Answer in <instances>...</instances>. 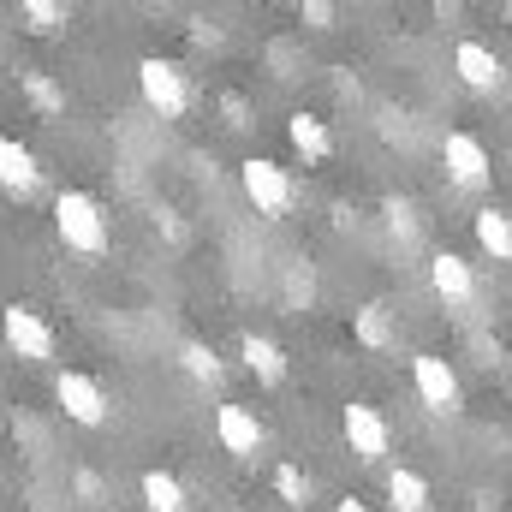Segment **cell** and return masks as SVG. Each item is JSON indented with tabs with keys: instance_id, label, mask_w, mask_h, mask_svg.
<instances>
[{
	"instance_id": "cell-21",
	"label": "cell",
	"mask_w": 512,
	"mask_h": 512,
	"mask_svg": "<svg viewBox=\"0 0 512 512\" xmlns=\"http://www.w3.org/2000/svg\"><path fill=\"white\" fill-rule=\"evenodd\" d=\"M24 90H30V102H36L42 114H66V90H60L48 72H24Z\"/></svg>"
},
{
	"instance_id": "cell-14",
	"label": "cell",
	"mask_w": 512,
	"mask_h": 512,
	"mask_svg": "<svg viewBox=\"0 0 512 512\" xmlns=\"http://www.w3.org/2000/svg\"><path fill=\"white\" fill-rule=\"evenodd\" d=\"M471 233H477V245H483V256H495V262H512V215L507 209H477L471 215Z\"/></svg>"
},
{
	"instance_id": "cell-10",
	"label": "cell",
	"mask_w": 512,
	"mask_h": 512,
	"mask_svg": "<svg viewBox=\"0 0 512 512\" xmlns=\"http://www.w3.org/2000/svg\"><path fill=\"white\" fill-rule=\"evenodd\" d=\"M453 72H459L471 90H483V96H495V90L507 84V66H501V54H495L489 42H477V36H465V42L453 48Z\"/></svg>"
},
{
	"instance_id": "cell-26",
	"label": "cell",
	"mask_w": 512,
	"mask_h": 512,
	"mask_svg": "<svg viewBox=\"0 0 512 512\" xmlns=\"http://www.w3.org/2000/svg\"><path fill=\"white\" fill-rule=\"evenodd\" d=\"M340 512H370V501H358V495H346V501H340Z\"/></svg>"
},
{
	"instance_id": "cell-7",
	"label": "cell",
	"mask_w": 512,
	"mask_h": 512,
	"mask_svg": "<svg viewBox=\"0 0 512 512\" xmlns=\"http://www.w3.org/2000/svg\"><path fill=\"white\" fill-rule=\"evenodd\" d=\"M340 429H346L352 453H358V459H370V465H382L387 453H393V429H387V417L376 411V405H364V399H352V405H346Z\"/></svg>"
},
{
	"instance_id": "cell-25",
	"label": "cell",
	"mask_w": 512,
	"mask_h": 512,
	"mask_svg": "<svg viewBox=\"0 0 512 512\" xmlns=\"http://www.w3.org/2000/svg\"><path fill=\"white\" fill-rule=\"evenodd\" d=\"M221 108H227V126H245V114H251L245 96H221Z\"/></svg>"
},
{
	"instance_id": "cell-3",
	"label": "cell",
	"mask_w": 512,
	"mask_h": 512,
	"mask_svg": "<svg viewBox=\"0 0 512 512\" xmlns=\"http://www.w3.org/2000/svg\"><path fill=\"white\" fill-rule=\"evenodd\" d=\"M137 90H143V102L161 114V120H185V108H191V78L173 66V60H143L137 66Z\"/></svg>"
},
{
	"instance_id": "cell-6",
	"label": "cell",
	"mask_w": 512,
	"mask_h": 512,
	"mask_svg": "<svg viewBox=\"0 0 512 512\" xmlns=\"http://www.w3.org/2000/svg\"><path fill=\"white\" fill-rule=\"evenodd\" d=\"M54 399H60V411H66L72 423H84V429H102V423H108V393H102L96 376H84V370H60Z\"/></svg>"
},
{
	"instance_id": "cell-20",
	"label": "cell",
	"mask_w": 512,
	"mask_h": 512,
	"mask_svg": "<svg viewBox=\"0 0 512 512\" xmlns=\"http://www.w3.org/2000/svg\"><path fill=\"white\" fill-rule=\"evenodd\" d=\"M274 495H280L292 512H304L310 507V477H304L298 465H274Z\"/></svg>"
},
{
	"instance_id": "cell-4",
	"label": "cell",
	"mask_w": 512,
	"mask_h": 512,
	"mask_svg": "<svg viewBox=\"0 0 512 512\" xmlns=\"http://www.w3.org/2000/svg\"><path fill=\"white\" fill-rule=\"evenodd\" d=\"M0 334H6V346H12L18 358H30V364H54V352H60V340H54V328L42 322L36 304H6V310H0Z\"/></svg>"
},
{
	"instance_id": "cell-11",
	"label": "cell",
	"mask_w": 512,
	"mask_h": 512,
	"mask_svg": "<svg viewBox=\"0 0 512 512\" xmlns=\"http://www.w3.org/2000/svg\"><path fill=\"white\" fill-rule=\"evenodd\" d=\"M215 435H221V447L233 459H256V447H262V423H256L251 405H221L215 411Z\"/></svg>"
},
{
	"instance_id": "cell-17",
	"label": "cell",
	"mask_w": 512,
	"mask_h": 512,
	"mask_svg": "<svg viewBox=\"0 0 512 512\" xmlns=\"http://www.w3.org/2000/svg\"><path fill=\"white\" fill-rule=\"evenodd\" d=\"M387 501H393V512H429V483L411 465H399V471H387Z\"/></svg>"
},
{
	"instance_id": "cell-22",
	"label": "cell",
	"mask_w": 512,
	"mask_h": 512,
	"mask_svg": "<svg viewBox=\"0 0 512 512\" xmlns=\"http://www.w3.org/2000/svg\"><path fill=\"white\" fill-rule=\"evenodd\" d=\"M24 18H30V30H60V24H66V6H54V0H24Z\"/></svg>"
},
{
	"instance_id": "cell-19",
	"label": "cell",
	"mask_w": 512,
	"mask_h": 512,
	"mask_svg": "<svg viewBox=\"0 0 512 512\" xmlns=\"http://www.w3.org/2000/svg\"><path fill=\"white\" fill-rule=\"evenodd\" d=\"M352 334H358V346H370V352H382L387 340H393V328H387L382 304H364V310L352 316Z\"/></svg>"
},
{
	"instance_id": "cell-18",
	"label": "cell",
	"mask_w": 512,
	"mask_h": 512,
	"mask_svg": "<svg viewBox=\"0 0 512 512\" xmlns=\"http://www.w3.org/2000/svg\"><path fill=\"white\" fill-rule=\"evenodd\" d=\"M179 364H185L191 382H221V370H227V364L215 358V346H203V340H185V346H179Z\"/></svg>"
},
{
	"instance_id": "cell-1",
	"label": "cell",
	"mask_w": 512,
	"mask_h": 512,
	"mask_svg": "<svg viewBox=\"0 0 512 512\" xmlns=\"http://www.w3.org/2000/svg\"><path fill=\"white\" fill-rule=\"evenodd\" d=\"M54 227H60L66 251H78V256L108 251V221H102V203L90 191H60L54 197Z\"/></svg>"
},
{
	"instance_id": "cell-24",
	"label": "cell",
	"mask_w": 512,
	"mask_h": 512,
	"mask_svg": "<svg viewBox=\"0 0 512 512\" xmlns=\"http://www.w3.org/2000/svg\"><path fill=\"white\" fill-rule=\"evenodd\" d=\"M72 489H78V495H84V501H90V507H102V495H108V489H102V477H96V471H78V477H72Z\"/></svg>"
},
{
	"instance_id": "cell-8",
	"label": "cell",
	"mask_w": 512,
	"mask_h": 512,
	"mask_svg": "<svg viewBox=\"0 0 512 512\" xmlns=\"http://www.w3.org/2000/svg\"><path fill=\"white\" fill-rule=\"evenodd\" d=\"M441 161H447V179H453L459 191H483V185H489V149H483V137H471V131H447Z\"/></svg>"
},
{
	"instance_id": "cell-2",
	"label": "cell",
	"mask_w": 512,
	"mask_h": 512,
	"mask_svg": "<svg viewBox=\"0 0 512 512\" xmlns=\"http://www.w3.org/2000/svg\"><path fill=\"white\" fill-rule=\"evenodd\" d=\"M239 179H245V197H251L256 215H268V221L292 215V203H298V185H292V173H286L280 161H268V155H251V161L239 167Z\"/></svg>"
},
{
	"instance_id": "cell-16",
	"label": "cell",
	"mask_w": 512,
	"mask_h": 512,
	"mask_svg": "<svg viewBox=\"0 0 512 512\" xmlns=\"http://www.w3.org/2000/svg\"><path fill=\"white\" fill-rule=\"evenodd\" d=\"M137 495H143L149 512H191V495H185V483H179L173 471H143Z\"/></svg>"
},
{
	"instance_id": "cell-9",
	"label": "cell",
	"mask_w": 512,
	"mask_h": 512,
	"mask_svg": "<svg viewBox=\"0 0 512 512\" xmlns=\"http://www.w3.org/2000/svg\"><path fill=\"white\" fill-rule=\"evenodd\" d=\"M429 286H435V298H441L447 310L477 304V274H471V262H465L459 251H435L429 256Z\"/></svg>"
},
{
	"instance_id": "cell-5",
	"label": "cell",
	"mask_w": 512,
	"mask_h": 512,
	"mask_svg": "<svg viewBox=\"0 0 512 512\" xmlns=\"http://www.w3.org/2000/svg\"><path fill=\"white\" fill-rule=\"evenodd\" d=\"M411 387H417V399L435 411V417H459V405H465V393H459V376H453V364L447 358H435V352H423V358H411Z\"/></svg>"
},
{
	"instance_id": "cell-12",
	"label": "cell",
	"mask_w": 512,
	"mask_h": 512,
	"mask_svg": "<svg viewBox=\"0 0 512 512\" xmlns=\"http://www.w3.org/2000/svg\"><path fill=\"white\" fill-rule=\"evenodd\" d=\"M0 185L12 197H36V185H42V167H36V155L18 137H0Z\"/></svg>"
},
{
	"instance_id": "cell-13",
	"label": "cell",
	"mask_w": 512,
	"mask_h": 512,
	"mask_svg": "<svg viewBox=\"0 0 512 512\" xmlns=\"http://www.w3.org/2000/svg\"><path fill=\"white\" fill-rule=\"evenodd\" d=\"M239 358H245V370H251L256 382H268V387L286 382V352H280L268 334H245V340H239Z\"/></svg>"
},
{
	"instance_id": "cell-15",
	"label": "cell",
	"mask_w": 512,
	"mask_h": 512,
	"mask_svg": "<svg viewBox=\"0 0 512 512\" xmlns=\"http://www.w3.org/2000/svg\"><path fill=\"white\" fill-rule=\"evenodd\" d=\"M286 137H292V149H298L304 161H328V155H334V131H328L322 114H292V120H286Z\"/></svg>"
},
{
	"instance_id": "cell-23",
	"label": "cell",
	"mask_w": 512,
	"mask_h": 512,
	"mask_svg": "<svg viewBox=\"0 0 512 512\" xmlns=\"http://www.w3.org/2000/svg\"><path fill=\"white\" fill-rule=\"evenodd\" d=\"M298 18H304L310 30H328V24H334V6H322V0H304V6H298Z\"/></svg>"
}]
</instances>
